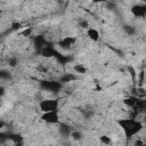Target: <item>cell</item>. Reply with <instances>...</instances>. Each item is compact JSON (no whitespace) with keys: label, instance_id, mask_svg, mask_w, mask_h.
Here are the masks:
<instances>
[{"label":"cell","instance_id":"cell-6","mask_svg":"<svg viewBox=\"0 0 146 146\" xmlns=\"http://www.w3.org/2000/svg\"><path fill=\"white\" fill-rule=\"evenodd\" d=\"M87 35H88V38H89L91 41H98L99 38H100L98 30H96V29H94V27H88V30H87Z\"/></svg>","mask_w":146,"mask_h":146},{"label":"cell","instance_id":"cell-3","mask_svg":"<svg viewBox=\"0 0 146 146\" xmlns=\"http://www.w3.org/2000/svg\"><path fill=\"white\" fill-rule=\"evenodd\" d=\"M41 120L46 123H57L59 121V116H58V112L57 111H49V112H43V114L41 115Z\"/></svg>","mask_w":146,"mask_h":146},{"label":"cell","instance_id":"cell-8","mask_svg":"<svg viewBox=\"0 0 146 146\" xmlns=\"http://www.w3.org/2000/svg\"><path fill=\"white\" fill-rule=\"evenodd\" d=\"M136 102H137V97H133V96H128V97L123 98V100H122V103L128 107H133Z\"/></svg>","mask_w":146,"mask_h":146},{"label":"cell","instance_id":"cell-2","mask_svg":"<svg viewBox=\"0 0 146 146\" xmlns=\"http://www.w3.org/2000/svg\"><path fill=\"white\" fill-rule=\"evenodd\" d=\"M39 108L42 112H49V111H57L58 108V102L55 99H43L39 103Z\"/></svg>","mask_w":146,"mask_h":146},{"label":"cell","instance_id":"cell-10","mask_svg":"<svg viewBox=\"0 0 146 146\" xmlns=\"http://www.w3.org/2000/svg\"><path fill=\"white\" fill-rule=\"evenodd\" d=\"M99 140H100V143L104 144V145H110V144L113 143V141H112V138H111L110 136H107V135L100 136V137H99Z\"/></svg>","mask_w":146,"mask_h":146},{"label":"cell","instance_id":"cell-11","mask_svg":"<svg viewBox=\"0 0 146 146\" xmlns=\"http://www.w3.org/2000/svg\"><path fill=\"white\" fill-rule=\"evenodd\" d=\"M22 27H23V25H22L21 22H13V23H11V29H13L14 31H18V30H21Z\"/></svg>","mask_w":146,"mask_h":146},{"label":"cell","instance_id":"cell-14","mask_svg":"<svg viewBox=\"0 0 146 146\" xmlns=\"http://www.w3.org/2000/svg\"><path fill=\"white\" fill-rule=\"evenodd\" d=\"M104 0H92V2L94 3H99V2H103Z\"/></svg>","mask_w":146,"mask_h":146},{"label":"cell","instance_id":"cell-7","mask_svg":"<svg viewBox=\"0 0 146 146\" xmlns=\"http://www.w3.org/2000/svg\"><path fill=\"white\" fill-rule=\"evenodd\" d=\"M73 71L78 74H86L87 73V67L81 63H76V64L73 65Z\"/></svg>","mask_w":146,"mask_h":146},{"label":"cell","instance_id":"cell-5","mask_svg":"<svg viewBox=\"0 0 146 146\" xmlns=\"http://www.w3.org/2000/svg\"><path fill=\"white\" fill-rule=\"evenodd\" d=\"M75 42H76L75 36H65L59 41V46L64 49H70L75 44Z\"/></svg>","mask_w":146,"mask_h":146},{"label":"cell","instance_id":"cell-12","mask_svg":"<svg viewBox=\"0 0 146 146\" xmlns=\"http://www.w3.org/2000/svg\"><path fill=\"white\" fill-rule=\"evenodd\" d=\"M32 27H25L23 31H22V35L23 36H30L32 34Z\"/></svg>","mask_w":146,"mask_h":146},{"label":"cell","instance_id":"cell-4","mask_svg":"<svg viewBox=\"0 0 146 146\" xmlns=\"http://www.w3.org/2000/svg\"><path fill=\"white\" fill-rule=\"evenodd\" d=\"M131 14L135 16V17H140V18H144L145 15H146V6L144 5H135L131 7Z\"/></svg>","mask_w":146,"mask_h":146},{"label":"cell","instance_id":"cell-13","mask_svg":"<svg viewBox=\"0 0 146 146\" xmlns=\"http://www.w3.org/2000/svg\"><path fill=\"white\" fill-rule=\"evenodd\" d=\"M72 137H73L74 139H80L81 135H80L79 132H72Z\"/></svg>","mask_w":146,"mask_h":146},{"label":"cell","instance_id":"cell-1","mask_svg":"<svg viewBox=\"0 0 146 146\" xmlns=\"http://www.w3.org/2000/svg\"><path fill=\"white\" fill-rule=\"evenodd\" d=\"M119 124L121 125V128L125 131V133L128 136H133L136 135L141 128V123L133 120V119H123V120H120L119 121Z\"/></svg>","mask_w":146,"mask_h":146},{"label":"cell","instance_id":"cell-9","mask_svg":"<svg viewBox=\"0 0 146 146\" xmlns=\"http://www.w3.org/2000/svg\"><path fill=\"white\" fill-rule=\"evenodd\" d=\"M55 52L56 51L51 47H43L42 51H41L42 56H44V57H52V56H55Z\"/></svg>","mask_w":146,"mask_h":146},{"label":"cell","instance_id":"cell-15","mask_svg":"<svg viewBox=\"0 0 146 146\" xmlns=\"http://www.w3.org/2000/svg\"><path fill=\"white\" fill-rule=\"evenodd\" d=\"M0 16H1V10H0Z\"/></svg>","mask_w":146,"mask_h":146}]
</instances>
